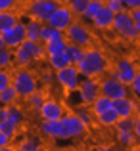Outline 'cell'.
<instances>
[{
    "label": "cell",
    "mask_w": 140,
    "mask_h": 151,
    "mask_svg": "<svg viewBox=\"0 0 140 151\" xmlns=\"http://www.w3.org/2000/svg\"><path fill=\"white\" fill-rule=\"evenodd\" d=\"M77 71L83 78H98L107 71V58L98 48H85L83 59L77 63Z\"/></svg>",
    "instance_id": "1"
},
{
    "label": "cell",
    "mask_w": 140,
    "mask_h": 151,
    "mask_svg": "<svg viewBox=\"0 0 140 151\" xmlns=\"http://www.w3.org/2000/svg\"><path fill=\"white\" fill-rule=\"evenodd\" d=\"M44 55H46V52H44V44H42V42L25 38V40L14 50V61L17 63L19 67H27L29 63L38 61V59H42Z\"/></svg>",
    "instance_id": "2"
},
{
    "label": "cell",
    "mask_w": 140,
    "mask_h": 151,
    "mask_svg": "<svg viewBox=\"0 0 140 151\" xmlns=\"http://www.w3.org/2000/svg\"><path fill=\"white\" fill-rule=\"evenodd\" d=\"M12 86L15 88L19 100H27L31 94L37 90V78L31 71H27L25 67H19L17 71L12 73Z\"/></svg>",
    "instance_id": "3"
},
{
    "label": "cell",
    "mask_w": 140,
    "mask_h": 151,
    "mask_svg": "<svg viewBox=\"0 0 140 151\" xmlns=\"http://www.w3.org/2000/svg\"><path fill=\"white\" fill-rule=\"evenodd\" d=\"M63 37H65V40L69 42V44H77V46H81V48H90V44H92V33H90V29L81 21L71 23L65 29Z\"/></svg>",
    "instance_id": "4"
},
{
    "label": "cell",
    "mask_w": 140,
    "mask_h": 151,
    "mask_svg": "<svg viewBox=\"0 0 140 151\" xmlns=\"http://www.w3.org/2000/svg\"><path fill=\"white\" fill-rule=\"evenodd\" d=\"M100 94H104L106 98H110V100H119V98H127L129 96V86L123 84L121 81H117L115 77H111V75H107V77H104L102 81H100Z\"/></svg>",
    "instance_id": "5"
},
{
    "label": "cell",
    "mask_w": 140,
    "mask_h": 151,
    "mask_svg": "<svg viewBox=\"0 0 140 151\" xmlns=\"http://www.w3.org/2000/svg\"><path fill=\"white\" fill-rule=\"evenodd\" d=\"M138 65L133 61V59H129V58H119L117 61H115V67H113V71H111V77H115L117 81H121L123 84H127L129 86L131 82H133V78L136 77V73H138Z\"/></svg>",
    "instance_id": "6"
},
{
    "label": "cell",
    "mask_w": 140,
    "mask_h": 151,
    "mask_svg": "<svg viewBox=\"0 0 140 151\" xmlns=\"http://www.w3.org/2000/svg\"><path fill=\"white\" fill-rule=\"evenodd\" d=\"M58 6L59 4L56 0H31L29 8H27V14H29V17L37 19V21L46 23L48 17L54 14V10Z\"/></svg>",
    "instance_id": "7"
},
{
    "label": "cell",
    "mask_w": 140,
    "mask_h": 151,
    "mask_svg": "<svg viewBox=\"0 0 140 151\" xmlns=\"http://www.w3.org/2000/svg\"><path fill=\"white\" fill-rule=\"evenodd\" d=\"M56 81L65 92H75L81 84V75L77 71V65H67L63 69L56 71Z\"/></svg>",
    "instance_id": "8"
},
{
    "label": "cell",
    "mask_w": 140,
    "mask_h": 151,
    "mask_svg": "<svg viewBox=\"0 0 140 151\" xmlns=\"http://www.w3.org/2000/svg\"><path fill=\"white\" fill-rule=\"evenodd\" d=\"M73 21H75V15L71 14L69 6H67V4H59V6L54 10V14L48 17L46 23H48L50 27H54V29L65 33V29H67V27H69Z\"/></svg>",
    "instance_id": "9"
},
{
    "label": "cell",
    "mask_w": 140,
    "mask_h": 151,
    "mask_svg": "<svg viewBox=\"0 0 140 151\" xmlns=\"http://www.w3.org/2000/svg\"><path fill=\"white\" fill-rule=\"evenodd\" d=\"M77 92H79L83 105H90L100 96V81L98 78H85V81H81Z\"/></svg>",
    "instance_id": "10"
},
{
    "label": "cell",
    "mask_w": 140,
    "mask_h": 151,
    "mask_svg": "<svg viewBox=\"0 0 140 151\" xmlns=\"http://www.w3.org/2000/svg\"><path fill=\"white\" fill-rule=\"evenodd\" d=\"M62 124H63V128H65L67 138H81V136H85L86 130H88V128H86V124L75 113L63 115V117H62Z\"/></svg>",
    "instance_id": "11"
},
{
    "label": "cell",
    "mask_w": 140,
    "mask_h": 151,
    "mask_svg": "<svg viewBox=\"0 0 140 151\" xmlns=\"http://www.w3.org/2000/svg\"><path fill=\"white\" fill-rule=\"evenodd\" d=\"M2 37V40H4V44H6V48H10V50H15L19 44H21L23 40L27 38V33H25V23L23 21H19V23H15L12 29H8L6 33H2L0 35Z\"/></svg>",
    "instance_id": "12"
},
{
    "label": "cell",
    "mask_w": 140,
    "mask_h": 151,
    "mask_svg": "<svg viewBox=\"0 0 140 151\" xmlns=\"http://www.w3.org/2000/svg\"><path fill=\"white\" fill-rule=\"evenodd\" d=\"M113 109L115 113L119 115V119L125 117H134L136 113H140V103L134 100V98H119V100L113 101Z\"/></svg>",
    "instance_id": "13"
},
{
    "label": "cell",
    "mask_w": 140,
    "mask_h": 151,
    "mask_svg": "<svg viewBox=\"0 0 140 151\" xmlns=\"http://www.w3.org/2000/svg\"><path fill=\"white\" fill-rule=\"evenodd\" d=\"M38 115H41L42 121H59V119L65 115L63 111V105L56 100H46L38 109Z\"/></svg>",
    "instance_id": "14"
},
{
    "label": "cell",
    "mask_w": 140,
    "mask_h": 151,
    "mask_svg": "<svg viewBox=\"0 0 140 151\" xmlns=\"http://www.w3.org/2000/svg\"><path fill=\"white\" fill-rule=\"evenodd\" d=\"M41 132L48 138H54V140H67V134H65V128L62 124V119L59 121H42Z\"/></svg>",
    "instance_id": "15"
},
{
    "label": "cell",
    "mask_w": 140,
    "mask_h": 151,
    "mask_svg": "<svg viewBox=\"0 0 140 151\" xmlns=\"http://www.w3.org/2000/svg\"><path fill=\"white\" fill-rule=\"evenodd\" d=\"M113 17H115L113 12H111L107 6H102L100 12L92 17L90 23H92L96 29H100V31H107V29H111V25H113Z\"/></svg>",
    "instance_id": "16"
},
{
    "label": "cell",
    "mask_w": 140,
    "mask_h": 151,
    "mask_svg": "<svg viewBox=\"0 0 140 151\" xmlns=\"http://www.w3.org/2000/svg\"><path fill=\"white\" fill-rule=\"evenodd\" d=\"M42 25H44V23L37 21V19H33V17L27 19V21H25V33H27V38H29V40H37V42H41Z\"/></svg>",
    "instance_id": "17"
},
{
    "label": "cell",
    "mask_w": 140,
    "mask_h": 151,
    "mask_svg": "<svg viewBox=\"0 0 140 151\" xmlns=\"http://www.w3.org/2000/svg\"><path fill=\"white\" fill-rule=\"evenodd\" d=\"M117 121H119V115L115 113L113 107L104 111V113H100V115H96V122H98L100 126H104V128H113V126L117 124Z\"/></svg>",
    "instance_id": "18"
},
{
    "label": "cell",
    "mask_w": 140,
    "mask_h": 151,
    "mask_svg": "<svg viewBox=\"0 0 140 151\" xmlns=\"http://www.w3.org/2000/svg\"><path fill=\"white\" fill-rule=\"evenodd\" d=\"M15 23H19V15L15 14L14 10H10V12H0V35L6 33L8 29H12Z\"/></svg>",
    "instance_id": "19"
},
{
    "label": "cell",
    "mask_w": 140,
    "mask_h": 151,
    "mask_svg": "<svg viewBox=\"0 0 140 151\" xmlns=\"http://www.w3.org/2000/svg\"><path fill=\"white\" fill-rule=\"evenodd\" d=\"M88 107H90V111L94 113V117H96V115H100V113H104V111L111 109V107H113V100L106 98L104 94H100V96L96 98V100H94L92 103H90Z\"/></svg>",
    "instance_id": "20"
},
{
    "label": "cell",
    "mask_w": 140,
    "mask_h": 151,
    "mask_svg": "<svg viewBox=\"0 0 140 151\" xmlns=\"http://www.w3.org/2000/svg\"><path fill=\"white\" fill-rule=\"evenodd\" d=\"M15 147H17V151H42V142L37 136H29L21 140Z\"/></svg>",
    "instance_id": "21"
},
{
    "label": "cell",
    "mask_w": 140,
    "mask_h": 151,
    "mask_svg": "<svg viewBox=\"0 0 140 151\" xmlns=\"http://www.w3.org/2000/svg\"><path fill=\"white\" fill-rule=\"evenodd\" d=\"M48 65H50L54 71H59V69H63V67L71 65V61H69V58L65 55V52H62V54L48 55Z\"/></svg>",
    "instance_id": "22"
},
{
    "label": "cell",
    "mask_w": 140,
    "mask_h": 151,
    "mask_svg": "<svg viewBox=\"0 0 140 151\" xmlns=\"http://www.w3.org/2000/svg\"><path fill=\"white\" fill-rule=\"evenodd\" d=\"M17 100H19V96H17V92H15L14 86H8L6 90H2V92H0V105H2V107L15 105Z\"/></svg>",
    "instance_id": "23"
},
{
    "label": "cell",
    "mask_w": 140,
    "mask_h": 151,
    "mask_svg": "<svg viewBox=\"0 0 140 151\" xmlns=\"http://www.w3.org/2000/svg\"><path fill=\"white\" fill-rule=\"evenodd\" d=\"M65 48H67V40H65V37L56 38V40L46 42V44H44V52H46V55H52V54H62V52H65Z\"/></svg>",
    "instance_id": "24"
},
{
    "label": "cell",
    "mask_w": 140,
    "mask_h": 151,
    "mask_svg": "<svg viewBox=\"0 0 140 151\" xmlns=\"http://www.w3.org/2000/svg\"><path fill=\"white\" fill-rule=\"evenodd\" d=\"M83 54H85V48H81V46H77V44H69V42H67L65 55L69 58L71 65H77V63L83 59Z\"/></svg>",
    "instance_id": "25"
},
{
    "label": "cell",
    "mask_w": 140,
    "mask_h": 151,
    "mask_svg": "<svg viewBox=\"0 0 140 151\" xmlns=\"http://www.w3.org/2000/svg\"><path fill=\"white\" fill-rule=\"evenodd\" d=\"M62 37H63L62 31H58V29H54V27H50L48 23H44V25H42V35H41V42H42V44H46V42H52V40H56V38H62Z\"/></svg>",
    "instance_id": "26"
},
{
    "label": "cell",
    "mask_w": 140,
    "mask_h": 151,
    "mask_svg": "<svg viewBox=\"0 0 140 151\" xmlns=\"http://www.w3.org/2000/svg\"><path fill=\"white\" fill-rule=\"evenodd\" d=\"M115 138H117V142L121 145H127V147H131V145L136 144L134 132H131V130H115Z\"/></svg>",
    "instance_id": "27"
},
{
    "label": "cell",
    "mask_w": 140,
    "mask_h": 151,
    "mask_svg": "<svg viewBox=\"0 0 140 151\" xmlns=\"http://www.w3.org/2000/svg\"><path fill=\"white\" fill-rule=\"evenodd\" d=\"M67 6H69L71 14H73L75 17H83L85 12H86V6H88V0H69Z\"/></svg>",
    "instance_id": "28"
},
{
    "label": "cell",
    "mask_w": 140,
    "mask_h": 151,
    "mask_svg": "<svg viewBox=\"0 0 140 151\" xmlns=\"http://www.w3.org/2000/svg\"><path fill=\"white\" fill-rule=\"evenodd\" d=\"M0 132H4L8 138H15L17 136V132H19V124H15V122H12V121H8V119H4V121H0Z\"/></svg>",
    "instance_id": "29"
},
{
    "label": "cell",
    "mask_w": 140,
    "mask_h": 151,
    "mask_svg": "<svg viewBox=\"0 0 140 151\" xmlns=\"http://www.w3.org/2000/svg\"><path fill=\"white\" fill-rule=\"evenodd\" d=\"M44 101H46V96H44V92H42V90H38V88L35 90L29 98H27V103L31 105V109H37V111L41 109V105Z\"/></svg>",
    "instance_id": "30"
},
{
    "label": "cell",
    "mask_w": 140,
    "mask_h": 151,
    "mask_svg": "<svg viewBox=\"0 0 140 151\" xmlns=\"http://www.w3.org/2000/svg\"><path fill=\"white\" fill-rule=\"evenodd\" d=\"M75 115H77V117L86 124V128L92 126V122H94V119H96L94 113L90 111V107H77V113H75Z\"/></svg>",
    "instance_id": "31"
},
{
    "label": "cell",
    "mask_w": 140,
    "mask_h": 151,
    "mask_svg": "<svg viewBox=\"0 0 140 151\" xmlns=\"http://www.w3.org/2000/svg\"><path fill=\"white\" fill-rule=\"evenodd\" d=\"M23 119H25V115H23V109L17 105H10L8 107V121L15 122V124H21Z\"/></svg>",
    "instance_id": "32"
},
{
    "label": "cell",
    "mask_w": 140,
    "mask_h": 151,
    "mask_svg": "<svg viewBox=\"0 0 140 151\" xmlns=\"http://www.w3.org/2000/svg\"><path fill=\"white\" fill-rule=\"evenodd\" d=\"M14 61V52L10 48H0V69H8Z\"/></svg>",
    "instance_id": "33"
},
{
    "label": "cell",
    "mask_w": 140,
    "mask_h": 151,
    "mask_svg": "<svg viewBox=\"0 0 140 151\" xmlns=\"http://www.w3.org/2000/svg\"><path fill=\"white\" fill-rule=\"evenodd\" d=\"M102 6H104V4H100L98 0H88V6H86V12H85L83 17L88 19V21H92V17L100 12V8H102Z\"/></svg>",
    "instance_id": "34"
},
{
    "label": "cell",
    "mask_w": 140,
    "mask_h": 151,
    "mask_svg": "<svg viewBox=\"0 0 140 151\" xmlns=\"http://www.w3.org/2000/svg\"><path fill=\"white\" fill-rule=\"evenodd\" d=\"M129 92L136 101H140V71L136 73V77L133 78V82L129 84Z\"/></svg>",
    "instance_id": "35"
},
{
    "label": "cell",
    "mask_w": 140,
    "mask_h": 151,
    "mask_svg": "<svg viewBox=\"0 0 140 151\" xmlns=\"http://www.w3.org/2000/svg\"><path fill=\"white\" fill-rule=\"evenodd\" d=\"M115 130H131L133 132V128H134V117H125V119H119L117 121V124L113 126Z\"/></svg>",
    "instance_id": "36"
},
{
    "label": "cell",
    "mask_w": 140,
    "mask_h": 151,
    "mask_svg": "<svg viewBox=\"0 0 140 151\" xmlns=\"http://www.w3.org/2000/svg\"><path fill=\"white\" fill-rule=\"evenodd\" d=\"M8 86H12V73H8V69H0V92Z\"/></svg>",
    "instance_id": "37"
},
{
    "label": "cell",
    "mask_w": 140,
    "mask_h": 151,
    "mask_svg": "<svg viewBox=\"0 0 140 151\" xmlns=\"http://www.w3.org/2000/svg\"><path fill=\"white\" fill-rule=\"evenodd\" d=\"M107 8H110L111 12H113V14H121V12H125L127 8H125V4L123 2H119V0H110V2L106 4Z\"/></svg>",
    "instance_id": "38"
},
{
    "label": "cell",
    "mask_w": 140,
    "mask_h": 151,
    "mask_svg": "<svg viewBox=\"0 0 140 151\" xmlns=\"http://www.w3.org/2000/svg\"><path fill=\"white\" fill-rule=\"evenodd\" d=\"M17 6V0H0V12H10Z\"/></svg>",
    "instance_id": "39"
},
{
    "label": "cell",
    "mask_w": 140,
    "mask_h": 151,
    "mask_svg": "<svg viewBox=\"0 0 140 151\" xmlns=\"http://www.w3.org/2000/svg\"><path fill=\"white\" fill-rule=\"evenodd\" d=\"M133 132H134L136 142H140V113L134 115V128H133Z\"/></svg>",
    "instance_id": "40"
},
{
    "label": "cell",
    "mask_w": 140,
    "mask_h": 151,
    "mask_svg": "<svg viewBox=\"0 0 140 151\" xmlns=\"http://www.w3.org/2000/svg\"><path fill=\"white\" fill-rule=\"evenodd\" d=\"M125 8H127V10H134V8H140V0H125Z\"/></svg>",
    "instance_id": "41"
},
{
    "label": "cell",
    "mask_w": 140,
    "mask_h": 151,
    "mask_svg": "<svg viewBox=\"0 0 140 151\" xmlns=\"http://www.w3.org/2000/svg\"><path fill=\"white\" fill-rule=\"evenodd\" d=\"M129 14H131V17H133V21H134V23H136V21H140V8L129 10Z\"/></svg>",
    "instance_id": "42"
},
{
    "label": "cell",
    "mask_w": 140,
    "mask_h": 151,
    "mask_svg": "<svg viewBox=\"0 0 140 151\" xmlns=\"http://www.w3.org/2000/svg\"><path fill=\"white\" fill-rule=\"evenodd\" d=\"M8 144H10V138L4 132H0V147H4V145H8Z\"/></svg>",
    "instance_id": "43"
},
{
    "label": "cell",
    "mask_w": 140,
    "mask_h": 151,
    "mask_svg": "<svg viewBox=\"0 0 140 151\" xmlns=\"http://www.w3.org/2000/svg\"><path fill=\"white\" fill-rule=\"evenodd\" d=\"M4 119H8V107L0 105V121H4Z\"/></svg>",
    "instance_id": "44"
},
{
    "label": "cell",
    "mask_w": 140,
    "mask_h": 151,
    "mask_svg": "<svg viewBox=\"0 0 140 151\" xmlns=\"http://www.w3.org/2000/svg\"><path fill=\"white\" fill-rule=\"evenodd\" d=\"M0 151H17V147L12 145V144H8V145H4V147H0Z\"/></svg>",
    "instance_id": "45"
},
{
    "label": "cell",
    "mask_w": 140,
    "mask_h": 151,
    "mask_svg": "<svg viewBox=\"0 0 140 151\" xmlns=\"http://www.w3.org/2000/svg\"><path fill=\"white\" fill-rule=\"evenodd\" d=\"M94 151H111L110 147H106V145H100V147H96Z\"/></svg>",
    "instance_id": "46"
},
{
    "label": "cell",
    "mask_w": 140,
    "mask_h": 151,
    "mask_svg": "<svg viewBox=\"0 0 140 151\" xmlns=\"http://www.w3.org/2000/svg\"><path fill=\"white\" fill-rule=\"evenodd\" d=\"M131 151H140V142L134 144V145H131Z\"/></svg>",
    "instance_id": "47"
},
{
    "label": "cell",
    "mask_w": 140,
    "mask_h": 151,
    "mask_svg": "<svg viewBox=\"0 0 140 151\" xmlns=\"http://www.w3.org/2000/svg\"><path fill=\"white\" fill-rule=\"evenodd\" d=\"M134 25H136V31H138V38H140V21H136Z\"/></svg>",
    "instance_id": "48"
},
{
    "label": "cell",
    "mask_w": 140,
    "mask_h": 151,
    "mask_svg": "<svg viewBox=\"0 0 140 151\" xmlns=\"http://www.w3.org/2000/svg\"><path fill=\"white\" fill-rule=\"evenodd\" d=\"M0 48H6V44H4V40H2V37H0Z\"/></svg>",
    "instance_id": "49"
},
{
    "label": "cell",
    "mask_w": 140,
    "mask_h": 151,
    "mask_svg": "<svg viewBox=\"0 0 140 151\" xmlns=\"http://www.w3.org/2000/svg\"><path fill=\"white\" fill-rule=\"evenodd\" d=\"M56 2H58V4H67L69 0H56Z\"/></svg>",
    "instance_id": "50"
},
{
    "label": "cell",
    "mask_w": 140,
    "mask_h": 151,
    "mask_svg": "<svg viewBox=\"0 0 140 151\" xmlns=\"http://www.w3.org/2000/svg\"><path fill=\"white\" fill-rule=\"evenodd\" d=\"M98 2H100V4H104V6H106V4L110 2V0H98Z\"/></svg>",
    "instance_id": "51"
},
{
    "label": "cell",
    "mask_w": 140,
    "mask_h": 151,
    "mask_svg": "<svg viewBox=\"0 0 140 151\" xmlns=\"http://www.w3.org/2000/svg\"><path fill=\"white\" fill-rule=\"evenodd\" d=\"M58 151H71V149H58Z\"/></svg>",
    "instance_id": "52"
},
{
    "label": "cell",
    "mask_w": 140,
    "mask_h": 151,
    "mask_svg": "<svg viewBox=\"0 0 140 151\" xmlns=\"http://www.w3.org/2000/svg\"><path fill=\"white\" fill-rule=\"evenodd\" d=\"M119 2H123V4H125V0H119Z\"/></svg>",
    "instance_id": "53"
}]
</instances>
